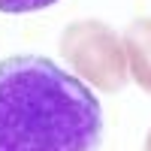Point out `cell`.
Listing matches in <instances>:
<instances>
[{"label":"cell","mask_w":151,"mask_h":151,"mask_svg":"<svg viewBox=\"0 0 151 151\" xmlns=\"http://www.w3.org/2000/svg\"><path fill=\"white\" fill-rule=\"evenodd\" d=\"M58 0H0V12H9V15H21V12H40L55 6Z\"/></svg>","instance_id":"obj_4"},{"label":"cell","mask_w":151,"mask_h":151,"mask_svg":"<svg viewBox=\"0 0 151 151\" xmlns=\"http://www.w3.org/2000/svg\"><path fill=\"white\" fill-rule=\"evenodd\" d=\"M145 151H151V133H148V142H145Z\"/></svg>","instance_id":"obj_5"},{"label":"cell","mask_w":151,"mask_h":151,"mask_svg":"<svg viewBox=\"0 0 151 151\" xmlns=\"http://www.w3.org/2000/svg\"><path fill=\"white\" fill-rule=\"evenodd\" d=\"M60 52L85 79L97 82V88L103 91H118L127 79L121 40L97 21H82L67 27L60 36Z\"/></svg>","instance_id":"obj_2"},{"label":"cell","mask_w":151,"mask_h":151,"mask_svg":"<svg viewBox=\"0 0 151 151\" xmlns=\"http://www.w3.org/2000/svg\"><path fill=\"white\" fill-rule=\"evenodd\" d=\"M103 109L73 73L42 55L0 64V151H100Z\"/></svg>","instance_id":"obj_1"},{"label":"cell","mask_w":151,"mask_h":151,"mask_svg":"<svg viewBox=\"0 0 151 151\" xmlns=\"http://www.w3.org/2000/svg\"><path fill=\"white\" fill-rule=\"evenodd\" d=\"M124 45L130 55L133 79L151 94V18H136L124 33Z\"/></svg>","instance_id":"obj_3"}]
</instances>
